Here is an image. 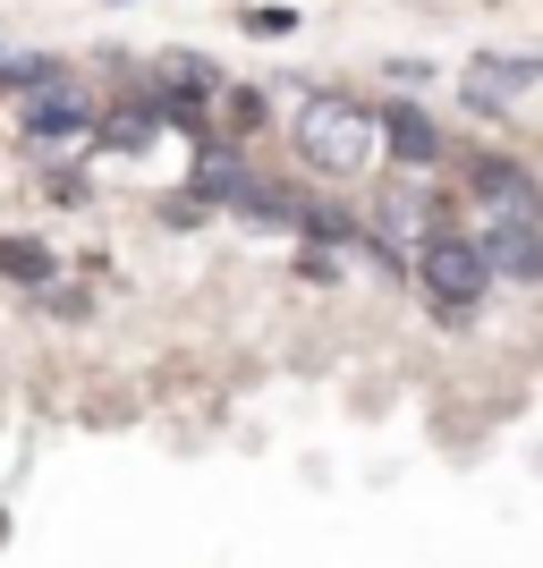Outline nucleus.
<instances>
[{
    "label": "nucleus",
    "instance_id": "obj_11",
    "mask_svg": "<svg viewBox=\"0 0 543 568\" xmlns=\"http://www.w3.org/2000/svg\"><path fill=\"white\" fill-rule=\"evenodd\" d=\"M162 85H170V94H204V85H213V69H204V60H188V51H170V60H162Z\"/></svg>",
    "mask_w": 543,
    "mask_h": 568
},
{
    "label": "nucleus",
    "instance_id": "obj_13",
    "mask_svg": "<svg viewBox=\"0 0 543 568\" xmlns=\"http://www.w3.org/2000/svg\"><path fill=\"white\" fill-rule=\"evenodd\" d=\"M247 26H255V34H289L298 18H289V9H247Z\"/></svg>",
    "mask_w": 543,
    "mask_h": 568
},
{
    "label": "nucleus",
    "instance_id": "obj_1",
    "mask_svg": "<svg viewBox=\"0 0 543 568\" xmlns=\"http://www.w3.org/2000/svg\"><path fill=\"white\" fill-rule=\"evenodd\" d=\"M374 136H382V119L365 111V102H340V94H323V102H306V111H298V153H306V170H331V179L365 170Z\"/></svg>",
    "mask_w": 543,
    "mask_h": 568
},
{
    "label": "nucleus",
    "instance_id": "obj_12",
    "mask_svg": "<svg viewBox=\"0 0 543 568\" xmlns=\"http://www.w3.org/2000/svg\"><path fill=\"white\" fill-rule=\"evenodd\" d=\"M51 77H60V60H0V85H26V94L51 85Z\"/></svg>",
    "mask_w": 543,
    "mask_h": 568
},
{
    "label": "nucleus",
    "instance_id": "obj_5",
    "mask_svg": "<svg viewBox=\"0 0 543 568\" xmlns=\"http://www.w3.org/2000/svg\"><path fill=\"white\" fill-rule=\"evenodd\" d=\"M475 246H484V263H493L501 281H526V288L543 281V237L526 230V221H493V230L475 237Z\"/></svg>",
    "mask_w": 543,
    "mask_h": 568
},
{
    "label": "nucleus",
    "instance_id": "obj_3",
    "mask_svg": "<svg viewBox=\"0 0 543 568\" xmlns=\"http://www.w3.org/2000/svg\"><path fill=\"white\" fill-rule=\"evenodd\" d=\"M26 136H34V144H60V136H94V128H102V111H94V102H86V94H77V85H69V77H51V85H34V94H26Z\"/></svg>",
    "mask_w": 543,
    "mask_h": 568
},
{
    "label": "nucleus",
    "instance_id": "obj_4",
    "mask_svg": "<svg viewBox=\"0 0 543 568\" xmlns=\"http://www.w3.org/2000/svg\"><path fill=\"white\" fill-rule=\"evenodd\" d=\"M475 195H484V213H493V221H526V230L543 221V187L526 179L519 162H501V153L475 162Z\"/></svg>",
    "mask_w": 543,
    "mask_h": 568
},
{
    "label": "nucleus",
    "instance_id": "obj_2",
    "mask_svg": "<svg viewBox=\"0 0 543 568\" xmlns=\"http://www.w3.org/2000/svg\"><path fill=\"white\" fill-rule=\"evenodd\" d=\"M416 272H425L433 306H450V314H467L475 297L493 288V263H484V246H475V237H459V230H433L425 246H416Z\"/></svg>",
    "mask_w": 543,
    "mask_h": 568
},
{
    "label": "nucleus",
    "instance_id": "obj_9",
    "mask_svg": "<svg viewBox=\"0 0 543 568\" xmlns=\"http://www.w3.org/2000/svg\"><path fill=\"white\" fill-rule=\"evenodd\" d=\"M153 128H162V94H137L128 111L102 119V136H111V144H153Z\"/></svg>",
    "mask_w": 543,
    "mask_h": 568
},
{
    "label": "nucleus",
    "instance_id": "obj_7",
    "mask_svg": "<svg viewBox=\"0 0 543 568\" xmlns=\"http://www.w3.org/2000/svg\"><path fill=\"white\" fill-rule=\"evenodd\" d=\"M382 144L400 153V170H425L433 153H442V136H433V119L416 111V102H391V111H382Z\"/></svg>",
    "mask_w": 543,
    "mask_h": 568
},
{
    "label": "nucleus",
    "instance_id": "obj_10",
    "mask_svg": "<svg viewBox=\"0 0 543 568\" xmlns=\"http://www.w3.org/2000/svg\"><path fill=\"white\" fill-rule=\"evenodd\" d=\"M0 272H9V281H51V246H34V237H0Z\"/></svg>",
    "mask_w": 543,
    "mask_h": 568
},
{
    "label": "nucleus",
    "instance_id": "obj_8",
    "mask_svg": "<svg viewBox=\"0 0 543 568\" xmlns=\"http://www.w3.org/2000/svg\"><path fill=\"white\" fill-rule=\"evenodd\" d=\"M535 77H543V60H475L467 69V102L475 111H510V94L535 85Z\"/></svg>",
    "mask_w": 543,
    "mask_h": 568
},
{
    "label": "nucleus",
    "instance_id": "obj_6",
    "mask_svg": "<svg viewBox=\"0 0 543 568\" xmlns=\"http://www.w3.org/2000/svg\"><path fill=\"white\" fill-rule=\"evenodd\" d=\"M195 195H213V204H247V213H263L272 195L247 179V162L238 153H195Z\"/></svg>",
    "mask_w": 543,
    "mask_h": 568
}]
</instances>
